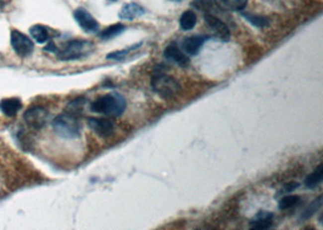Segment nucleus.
I'll return each instance as SVG.
<instances>
[{"label": "nucleus", "instance_id": "15", "mask_svg": "<svg viewBox=\"0 0 323 230\" xmlns=\"http://www.w3.org/2000/svg\"><path fill=\"white\" fill-rule=\"evenodd\" d=\"M214 4L223 11H241L246 7L247 0H213Z\"/></svg>", "mask_w": 323, "mask_h": 230}, {"label": "nucleus", "instance_id": "28", "mask_svg": "<svg viewBox=\"0 0 323 230\" xmlns=\"http://www.w3.org/2000/svg\"><path fill=\"white\" fill-rule=\"evenodd\" d=\"M2 5H4V1H2V0H0V7H1Z\"/></svg>", "mask_w": 323, "mask_h": 230}, {"label": "nucleus", "instance_id": "1", "mask_svg": "<svg viewBox=\"0 0 323 230\" xmlns=\"http://www.w3.org/2000/svg\"><path fill=\"white\" fill-rule=\"evenodd\" d=\"M126 109V101L119 93H108L98 97L91 104V110L98 114L118 118Z\"/></svg>", "mask_w": 323, "mask_h": 230}, {"label": "nucleus", "instance_id": "13", "mask_svg": "<svg viewBox=\"0 0 323 230\" xmlns=\"http://www.w3.org/2000/svg\"><path fill=\"white\" fill-rule=\"evenodd\" d=\"M146 13V10L141 6V5L136 4V2H130V4H125L122 6L120 12H119V17L121 19H129V21H132V19L139 17V16L144 15Z\"/></svg>", "mask_w": 323, "mask_h": 230}, {"label": "nucleus", "instance_id": "24", "mask_svg": "<svg viewBox=\"0 0 323 230\" xmlns=\"http://www.w3.org/2000/svg\"><path fill=\"white\" fill-rule=\"evenodd\" d=\"M139 46H141V44H136V45H133V46H131L130 49H125V50H120V51H115V52H111V54H109L107 56L108 60H116V61H120V60H124L125 57L127 56V55L130 54L131 51H132V50H135V49H137L139 48Z\"/></svg>", "mask_w": 323, "mask_h": 230}, {"label": "nucleus", "instance_id": "16", "mask_svg": "<svg viewBox=\"0 0 323 230\" xmlns=\"http://www.w3.org/2000/svg\"><path fill=\"white\" fill-rule=\"evenodd\" d=\"M322 181H323V165L322 163H320V165L317 166L316 170L306 177L304 184L306 188H309V189H314V188L319 187V185L322 183Z\"/></svg>", "mask_w": 323, "mask_h": 230}, {"label": "nucleus", "instance_id": "23", "mask_svg": "<svg viewBox=\"0 0 323 230\" xmlns=\"http://www.w3.org/2000/svg\"><path fill=\"white\" fill-rule=\"evenodd\" d=\"M83 104H85V99H83L82 97H79V98L74 99V101H72L71 103L67 106V112L79 116L80 114H81V112L83 109Z\"/></svg>", "mask_w": 323, "mask_h": 230}, {"label": "nucleus", "instance_id": "11", "mask_svg": "<svg viewBox=\"0 0 323 230\" xmlns=\"http://www.w3.org/2000/svg\"><path fill=\"white\" fill-rule=\"evenodd\" d=\"M205 41L206 37H203V35H193V37L184 39V41H183L182 44V48L186 55L196 56L200 52V50H201L203 44H205Z\"/></svg>", "mask_w": 323, "mask_h": 230}, {"label": "nucleus", "instance_id": "10", "mask_svg": "<svg viewBox=\"0 0 323 230\" xmlns=\"http://www.w3.org/2000/svg\"><path fill=\"white\" fill-rule=\"evenodd\" d=\"M163 56H165L166 60L171 61V62L180 66V67H186L189 65L188 56L175 44H171V45L167 46L165 52H163Z\"/></svg>", "mask_w": 323, "mask_h": 230}, {"label": "nucleus", "instance_id": "26", "mask_svg": "<svg viewBox=\"0 0 323 230\" xmlns=\"http://www.w3.org/2000/svg\"><path fill=\"white\" fill-rule=\"evenodd\" d=\"M299 187V183H297V182H291V183H288V184H286L285 185V188H283V190H285V192H293V190H296L297 188Z\"/></svg>", "mask_w": 323, "mask_h": 230}, {"label": "nucleus", "instance_id": "12", "mask_svg": "<svg viewBox=\"0 0 323 230\" xmlns=\"http://www.w3.org/2000/svg\"><path fill=\"white\" fill-rule=\"evenodd\" d=\"M274 223V215L268 211H260L255 215V217L250 221V228L252 229H268Z\"/></svg>", "mask_w": 323, "mask_h": 230}, {"label": "nucleus", "instance_id": "4", "mask_svg": "<svg viewBox=\"0 0 323 230\" xmlns=\"http://www.w3.org/2000/svg\"><path fill=\"white\" fill-rule=\"evenodd\" d=\"M91 45L88 41L85 40H72L57 52L58 60L61 61H74L79 60L91 51Z\"/></svg>", "mask_w": 323, "mask_h": 230}, {"label": "nucleus", "instance_id": "3", "mask_svg": "<svg viewBox=\"0 0 323 230\" xmlns=\"http://www.w3.org/2000/svg\"><path fill=\"white\" fill-rule=\"evenodd\" d=\"M153 90L162 98L168 99L180 91V85L173 77L167 76L165 72H157L152 79Z\"/></svg>", "mask_w": 323, "mask_h": 230}, {"label": "nucleus", "instance_id": "27", "mask_svg": "<svg viewBox=\"0 0 323 230\" xmlns=\"http://www.w3.org/2000/svg\"><path fill=\"white\" fill-rule=\"evenodd\" d=\"M45 51H50V52H57V48H56L54 41H50L47 44V46L45 48Z\"/></svg>", "mask_w": 323, "mask_h": 230}, {"label": "nucleus", "instance_id": "25", "mask_svg": "<svg viewBox=\"0 0 323 230\" xmlns=\"http://www.w3.org/2000/svg\"><path fill=\"white\" fill-rule=\"evenodd\" d=\"M213 0H193V5L196 9L207 11L212 7Z\"/></svg>", "mask_w": 323, "mask_h": 230}, {"label": "nucleus", "instance_id": "6", "mask_svg": "<svg viewBox=\"0 0 323 230\" xmlns=\"http://www.w3.org/2000/svg\"><path fill=\"white\" fill-rule=\"evenodd\" d=\"M11 45H12V49L15 50L16 54L21 57L29 56L34 50L33 41L18 30L11 32Z\"/></svg>", "mask_w": 323, "mask_h": 230}, {"label": "nucleus", "instance_id": "5", "mask_svg": "<svg viewBox=\"0 0 323 230\" xmlns=\"http://www.w3.org/2000/svg\"><path fill=\"white\" fill-rule=\"evenodd\" d=\"M49 110H46L44 107L29 108L23 115L24 121H26L28 126L33 130H37V131L46 126V124L49 123Z\"/></svg>", "mask_w": 323, "mask_h": 230}, {"label": "nucleus", "instance_id": "30", "mask_svg": "<svg viewBox=\"0 0 323 230\" xmlns=\"http://www.w3.org/2000/svg\"><path fill=\"white\" fill-rule=\"evenodd\" d=\"M109 1H116V0H109Z\"/></svg>", "mask_w": 323, "mask_h": 230}, {"label": "nucleus", "instance_id": "2", "mask_svg": "<svg viewBox=\"0 0 323 230\" xmlns=\"http://www.w3.org/2000/svg\"><path fill=\"white\" fill-rule=\"evenodd\" d=\"M52 129L60 137L65 140H74L80 136L81 125H80L79 116L66 112L63 114L56 116L52 121Z\"/></svg>", "mask_w": 323, "mask_h": 230}, {"label": "nucleus", "instance_id": "7", "mask_svg": "<svg viewBox=\"0 0 323 230\" xmlns=\"http://www.w3.org/2000/svg\"><path fill=\"white\" fill-rule=\"evenodd\" d=\"M87 125L91 130L99 137H108L113 135L115 131V125L110 119L105 118H90L87 120Z\"/></svg>", "mask_w": 323, "mask_h": 230}, {"label": "nucleus", "instance_id": "22", "mask_svg": "<svg viewBox=\"0 0 323 230\" xmlns=\"http://www.w3.org/2000/svg\"><path fill=\"white\" fill-rule=\"evenodd\" d=\"M321 205H322V196H319V198L315 199V200L311 202L308 207H306L305 211L303 212L302 220H308V218H310L314 213H316L320 209H321Z\"/></svg>", "mask_w": 323, "mask_h": 230}, {"label": "nucleus", "instance_id": "18", "mask_svg": "<svg viewBox=\"0 0 323 230\" xmlns=\"http://www.w3.org/2000/svg\"><path fill=\"white\" fill-rule=\"evenodd\" d=\"M196 13L194 11L188 10L185 12H183V15L180 16L179 26L183 30H191L195 27V24H196Z\"/></svg>", "mask_w": 323, "mask_h": 230}, {"label": "nucleus", "instance_id": "17", "mask_svg": "<svg viewBox=\"0 0 323 230\" xmlns=\"http://www.w3.org/2000/svg\"><path fill=\"white\" fill-rule=\"evenodd\" d=\"M29 32H30V35H32V38L39 44L46 43V41L50 39L49 30H47L46 27L40 26V24H35V26L30 27Z\"/></svg>", "mask_w": 323, "mask_h": 230}, {"label": "nucleus", "instance_id": "9", "mask_svg": "<svg viewBox=\"0 0 323 230\" xmlns=\"http://www.w3.org/2000/svg\"><path fill=\"white\" fill-rule=\"evenodd\" d=\"M205 21H206V24L213 30V33L216 34L217 38L222 39L223 41H229L230 32L224 22L221 21L219 18H217L216 16L211 15V13L205 15Z\"/></svg>", "mask_w": 323, "mask_h": 230}, {"label": "nucleus", "instance_id": "14", "mask_svg": "<svg viewBox=\"0 0 323 230\" xmlns=\"http://www.w3.org/2000/svg\"><path fill=\"white\" fill-rule=\"evenodd\" d=\"M22 108V102L19 98H4L0 101V110L6 116H15Z\"/></svg>", "mask_w": 323, "mask_h": 230}, {"label": "nucleus", "instance_id": "20", "mask_svg": "<svg viewBox=\"0 0 323 230\" xmlns=\"http://www.w3.org/2000/svg\"><path fill=\"white\" fill-rule=\"evenodd\" d=\"M242 17L246 18V21H248L250 24H253L254 27H258V28H264V27L269 26V18L265 17V16H259L248 12H242Z\"/></svg>", "mask_w": 323, "mask_h": 230}, {"label": "nucleus", "instance_id": "8", "mask_svg": "<svg viewBox=\"0 0 323 230\" xmlns=\"http://www.w3.org/2000/svg\"><path fill=\"white\" fill-rule=\"evenodd\" d=\"M74 17L77 19L78 24L87 33L96 32L98 29V22L96 21V18L91 15L90 12H87L85 9H77L74 11Z\"/></svg>", "mask_w": 323, "mask_h": 230}, {"label": "nucleus", "instance_id": "19", "mask_svg": "<svg viewBox=\"0 0 323 230\" xmlns=\"http://www.w3.org/2000/svg\"><path fill=\"white\" fill-rule=\"evenodd\" d=\"M125 29H126V26H125V24L122 23L113 24V26L108 27V28L102 30V32L99 33V38L103 39V40H109V39L118 37L119 34L124 33Z\"/></svg>", "mask_w": 323, "mask_h": 230}, {"label": "nucleus", "instance_id": "29", "mask_svg": "<svg viewBox=\"0 0 323 230\" xmlns=\"http://www.w3.org/2000/svg\"><path fill=\"white\" fill-rule=\"evenodd\" d=\"M172 1H179V0H172Z\"/></svg>", "mask_w": 323, "mask_h": 230}, {"label": "nucleus", "instance_id": "21", "mask_svg": "<svg viewBox=\"0 0 323 230\" xmlns=\"http://www.w3.org/2000/svg\"><path fill=\"white\" fill-rule=\"evenodd\" d=\"M300 201H302V198L298 195L283 196L280 202H278V209L282 210V211L283 210H289L292 209V207H296L297 205H299Z\"/></svg>", "mask_w": 323, "mask_h": 230}]
</instances>
